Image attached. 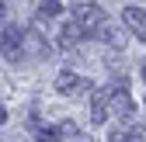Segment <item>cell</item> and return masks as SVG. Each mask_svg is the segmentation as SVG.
<instances>
[{
  "instance_id": "cell-10",
  "label": "cell",
  "mask_w": 146,
  "mask_h": 142,
  "mask_svg": "<svg viewBox=\"0 0 146 142\" xmlns=\"http://www.w3.org/2000/svg\"><path fill=\"white\" fill-rule=\"evenodd\" d=\"M111 142H143V128L129 125V128H122V132H115V135H111Z\"/></svg>"
},
{
  "instance_id": "cell-11",
  "label": "cell",
  "mask_w": 146,
  "mask_h": 142,
  "mask_svg": "<svg viewBox=\"0 0 146 142\" xmlns=\"http://www.w3.org/2000/svg\"><path fill=\"white\" fill-rule=\"evenodd\" d=\"M101 35H104V42H108V45H115V49H122V45H125V35H122L118 28H111V24H104V28H101Z\"/></svg>"
},
{
  "instance_id": "cell-4",
  "label": "cell",
  "mask_w": 146,
  "mask_h": 142,
  "mask_svg": "<svg viewBox=\"0 0 146 142\" xmlns=\"http://www.w3.org/2000/svg\"><path fill=\"white\" fill-rule=\"evenodd\" d=\"M80 90H90V80H84L80 73H70V69H63V73L56 76V94L73 97V94H80Z\"/></svg>"
},
{
  "instance_id": "cell-1",
  "label": "cell",
  "mask_w": 146,
  "mask_h": 142,
  "mask_svg": "<svg viewBox=\"0 0 146 142\" xmlns=\"http://www.w3.org/2000/svg\"><path fill=\"white\" fill-rule=\"evenodd\" d=\"M73 24H77L84 35H98L108 21H104V11L98 4H77L73 7Z\"/></svg>"
},
{
  "instance_id": "cell-12",
  "label": "cell",
  "mask_w": 146,
  "mask_h": 142,
  "mask_svg": "<svg viewBox=\"0 0 146 142\" xmlns=\"http://www.w3.org/2000/svg\"><path fill=\"white\" fill-rule=\"evenodd\" d=\"M63 7H59V0H42L38 4V17H59Z\"/></svg>"
},
{
  "instance_id": "cell-15",
  "label": "cell",
  "mask_w": 146,
  "mask_h": 142,
  "mask_svg": "<svg viewBox=\"0 0 146 142\" xmlns=\"http://www.w3.org/2000/svg\"><path fill=\"white\" fill-rule=\"evenodd\" d=\"M0 17H4V4H0Z\"/></svg>"
},
{
  "instance_id": "cell-8",
  "label": "cell",
  "mask_w": 146,
  "mask_h": 142,
  "mask_svg": "<svg viewBox=\"0 0 146 142\" xmlns=\"http://www.w3.org/2000/svg\"><path fill=\"white\" fill-rule=\"evenodd\" d=\"M45 52H49L45 38H38V35H31V31H25V56H45Z\"/></svg>"
},
{
  "instance_id": "cell-16",
  "label": "cell",
  "mask_w": 146,
  "mask_h": 142,
  "mask_svg": "<svg viewBox=\"0 0 146 142\" xmlns=\"http://www.w3.org/2000/svg\"><path fill=\"white\" fill-rule=\"evenodd\" d=\"M143 80H146V66H143Z\"/></svg>"
},
{
  "instance_id": "cell-9",
  "label": "cell",
  "mask_w": 146,
  "mask_h": 142,
  "mask_svg": "<svg viewBox=\"0 0 146 142\" xmlns=\"http://www.w3.org/2000/svg\"><path fill=\"white\" fill-rule=\"evenodd\" d=\"M56 135H59V142H80V128L73 125V121H59Z\"/></svg>"
},
{
  "instance_id": "cell-2",
  "label": "cell",
  "mask_w": 146,
  "mask_h": 142,
  "mask_svg": "<svg viewBox=\"0 0 146 142\" xmlns=\"http://www.w3.org/2000/svg\"><path fill=\"white\" fill-rule=\"evenodd\" d=\"M0 52H4L7 62H21L25 59V31L21 28H7L4 38H0Z\"/></svg>"
},
{
  "instance_id": "cell-5",
  "label": "cell",
  "mask_w": 146,
  "mask_h": 142,
  "mask_svg": "<svg viewBox=\"0 0 146 142\" xmlns=\"http://www.w3.org/2000/svg\"><path fill=\"white\" fill-rule=\"evenodd\" d=\"M122 24L129 28L136 38H146V7H136V4H129L122 11Z\"/></svg>"
},
{
  "instance_id": "cell-13",
  "label": "cell",
  "mask_w": 146,
  "mask_h": 142,
  "mask_svg": "<svg viewBox=\"0 0 146 142\" xmlns=\"http://www.w3.org/2000/svg\"><path fill=\"white\" fill-rule=\"evenodd\" d=\"M38 142H59L56 128H38Z\"/></svg>"
},
{
  "instance_id": "cell-3",
  "label": "cell",
  "mask_w": 146,
  "mask_h": 142,
  "mask_svg": "<svg viewBox=\"0 0 146 142\" xmlns=\"http://www.w3.org/2000/svg\"><path fill=\"white\" fill-rule=\"evenodd\" d=\"M104 94H108V114L111 118H129L132 114V97L125 87H104Z\"/></svg>"
},
{
  "instance_id": "cell-14",
  "label": "cell",
  "mask_w": 146,
  "mask_h": 142,
  "mask_svg": "<svg viewBox=\"0 0 146 142\" xmlns=\"http://www.w3.org/2000/svg\"><path fill=\"white\" fill-rule=\"evenodd\" d=\"M7 121V108H4V101H0V125Z\"/></svg>"
},
{
  "instance_id": "cell-6",
  "label": "cell",
  "mask_w": 146,
  "mask_h": 142,
  "mask_svg": "<svg viewBox=\"0 0 146 142\" xmlns=\"http://www.w3.org/2000/svg\"><path fill=\"white\" fill-rule=\"evenodd\" d=\"M90 118H94V125H104V121L111 118V114H108V94L104 90H98L94 101H90Z\"/></svg>"
},
{
  "instance_id": "cell-7",
  "label": "cell",
  "mask_w": 146,
  "mask_h": 142,
  "mask_svg": "<svg viewBox=\"0 0 146 142\" xmlns=\"http://www.w3.org/2000/svg\"><path fill=\"white\" fill-rule=\"evenodd\" d=\"M80 38H84V31H80L77 24H73V21H66V24L59 28V49H73Z\"/></svg>"
}]
</instances>
